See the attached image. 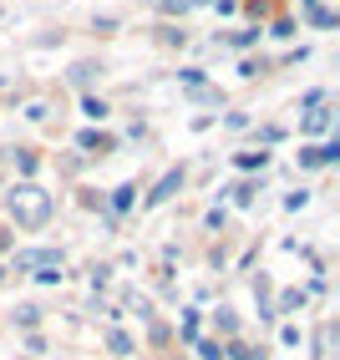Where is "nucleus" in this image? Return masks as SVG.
<instances>
[{
  "label": "nucleus",
  "mask_w": 340,
  "mask_h": 360,
  "mask_svg": "<svg viewBox=\"0 0 340 360\" xmlns=\"http://www.w3.org/2000/svg\"><path fill=\"white\" fill-rule=\"evenodd\" d=\"M6 203H11V213H15L20 229H41L46 219H51V193L36 188V183H15Z\"/></svg>",
  "instance_id": "1"
},
{
  "label": "nucleus",
  "mask_w": 340,
  "mask_h": 360,
  "mask_svg": "<svg viewBox=\"0 0 340 360\" xmlns=\"http://www.w3.org/2000/svg\"><path fill=\"white\" fill-rule=\"evenodd\" d=\"M15 269H61V254L56 249H36V254H20Z\"/></svg>",
  "instance_id": "2"
},
{
  "label": "nucleus",
  "mask_w": 340,
  "mask_h": 360,
  "mask_svg": "<svg viewBox=\"0 0 340 360\" xmlns=\"http://www.w3.org/2000/svg\"><path fill=\"white\" fill-rule=\"evenodd\" d=\"M300 162L305 167H330V162H340V148H335V142H325V148H305Z\"/></svg>",
  "instance_id": "3"
},
{
  "label": "nucleus",
  "mask_w": 340,
  "mask_h": 360,
  "mask_svg": "<svg viewBox=\"0 0 340 360\" xmlns=\"http://www.w3.org/2000/svg\"><path fill=\"white\" fill-rule=\"evenodd\" d=\"M178 183H183V173H168V178L158 183V193H148V208H158V203H168V198H173V193H178Z\"/></svg>",
  "instance_id": "4"
},
{
  "label": "nucleus",
  "mask_w": 340,
  "mask_h": 360,
  "mask_svg": "<svg viewBox=\"0 0 340 360\" xmlns=\"http://www.w3.org/2000/svg\"><path fill=\"white\" fill-rule=\"evenodd\" d=\"M325 127H330V112H325V107H310V117H305V132L315 137V132H325Z\"/></svg>",
  "instance_id": "5"
},
{
  "label": "nucleus",
  "mask_w": 340,
  "mask_h": 360,
  "mask_svg": "<svg viewBox=\"0 0 340 360\" xmlns=\"http://www.w3.org/2000/svg\"><path fill=\"white\" fill-rule=\"evenodd\" d=\"M82 148H96V153H107V148H112V137H96V132H82Z\"/></svg>",
  "instance_id": "6"
},
{
  "label": "nucleus",
  "mask_w": 340,
  "mask_h": 360,
  "mask_svg": "<svg viewBox=\"0 0 340 360\" xmlns=\"http://www.w3.org/2000/svg\"><path fill=\"white\" fill-rule=\"evenodd\" d=\"M270 162V153H239V167H264Z\"/></svg>",
  "instance_id": "7"
},
{
  "label": "nucleus",
  "mask_w": 340,
  "mask_h": 360,
  "mask_svg": "<svg viewBox=\"0 0 340 360\" xmlns=\"http://www.w3.org/2000/svg\"><path fill=\"white\" fill-rule=\"evenodd\" d=\"M132 193H137V188H117V193H112V208H132Z\"/></svg>",
  "instance_id": "8"
},
{
  "label": "nucleus",
  "mask_w": 340,
  "mask_h": 360,
  "mask_svg": "<svg viewBox=\"0 0 340 360\" xmlns=\"http://www.w3.org/2000/svg\"><path fill=\"white\" fill-rule=\"evenodd\" d=\"M107 345H112V350H117V355H127V350H132V340H127V335H117V330H112V335H107Z\"/></svg>",
  "instance_id": "9"
},
{
  "label": "nucleus",
  "mask_w": 340,
  "mask_h": 360,
  "mask_svg": "<svg viewBox=\"0 0 340 360\" xmlns=\"http://www.w3.org/2000/svg\"><path fill=\"white\" fill-rule=\"evenodd\" d=\"M193 0H163V11H188Z\"/></svg>",
  "instance_id": "10"
}]
</instances>
